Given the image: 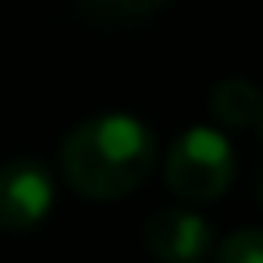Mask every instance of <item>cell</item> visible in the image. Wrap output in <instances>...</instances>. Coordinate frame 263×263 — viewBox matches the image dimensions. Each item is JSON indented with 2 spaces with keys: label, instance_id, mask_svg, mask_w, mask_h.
Returning <instances> with one entry per match:
<instances>
[{
  "label": "cell",
  "instance_id": "obj_3",
  "mask_svg": "<svg viewBox=\"0 0 263 263\" xmlns=\"http://www.w3.org/2000/svg\"><path fill=\"white\" fill-rule=\"evenodd\" d=\"M53 210V177L41 160L16 156L0 164V226L4 230H33Z\"/></svg>",
  "mask_w": 263,
  "mask_h": 263
},
{
  "label": "cell",
  "instance_id": "obj_2",
  "mask_svg": "<svg viewBox=\"0 0 263 263\" xmlns=\"http://www.w3.org/2000/svg\"><path fill=\"white\" fill-rule=\"evenodd\" d=\"M164 181L185 201H214L234 181V152L218 127H189L164 156Z\"/></svg>",
  "mask_w": 263,
  "mask_h": 263
},
{
  "label": "cell",
  "instance_id": "obj_4",
  "mask_svg": "<svg viewBox=\"0 0 263 263\" xmlns=\"http://www.w3.org/2000/svg\"><path fill=\"white\" fill-rule=\"evenodd\" d=\"M144 247L160 263H201L214 247V230L193 210H156L144 222Z\"/></svg>",
  "mask_w": 263,
  "mask_h": 263
},
{
  "label": "cell",
  "instance_id": "obj_6",
  "mask_svg": "<svg viewBox=\"0 0 263 263\" xmlns=\"http://www.w3.org/2000/svg\"><path fill=\"white\" fill-rule=\"evenodd\" d=\"M173 8V0H78V12L95 25H144Z\"/></svg>",
  "mask_w": 263,
  "mask_h": 263
},
{
  "label": "cell",
  "instance_id": "obj_8",
  "mask_svg": "<svg viewBox=\"0 0 263 263\" xmlns=\"http://www.w3.org/2000/svg\"><path fill=\"white\" fill-rule=\"evenodd\" d=\"M255 127H259V132H263V111H259V123H255Z\"/></svg>",
  "mask_w": 263,
  "mask_h": 263
},
{
  "label": "cell",
  "instance_id": "obj_1",
  "mask_svg": "<svg viewBox=\"0 0 263 263\" xmlns=\"http://www.w3.org/2000/svg\"><path fill=\"white\" fill-rule=\"evenodd\" d=\"M156 164V136L127 111H103L82 119L62 140V173L74 193L95 201L127 197L148 181Z\"/></svg>",
  "mask_w": 263,
  "mask_h": 263
},
{
  "label": "cell",
  "instance_id": "obj_7",
  "mask_svg": "<svg viewBox=\"0 0 263 263\" xmlns=\"http://www.w3.org/2000/svg\"><path fill=\"white\" fill-rule=\"evenodd\" d=\"M214 263H263V230H255V226L234 230L218 247V259Z\"/></svg>",
  "mask_w": 263,
  "mask_h": 263
},
{
  "label": "cell",
  "instance_id": "obj_9",
  "mask_svg": "<svg viewBox=\"0 0 263 263\" xmlns=\"http://www.w3.org/2000/svg\"><path fill=\"white\" fill-rule=\"evenodd\" d=\"M259 201H263V185H259Z\"/></svg>",
  "mask_w": 263,
  "mask_h": 263
},
{
  "label": "cell",
  "instance_id": "obj_5",
  "mask_svg": "<svg viewBox=\"0 0 263 263\" xmlns=\"http://www.w3.org/2000/svg\"><path fill=\"white\" fill-rule=\"evenodd\" d=\"M210 111L222 127H255L259 123V111H263V90L234 74V78H222L214 90H210Z\"/></svg>",
  "mask_w": 263,
  "mask_h": 263
}]
</instances>
